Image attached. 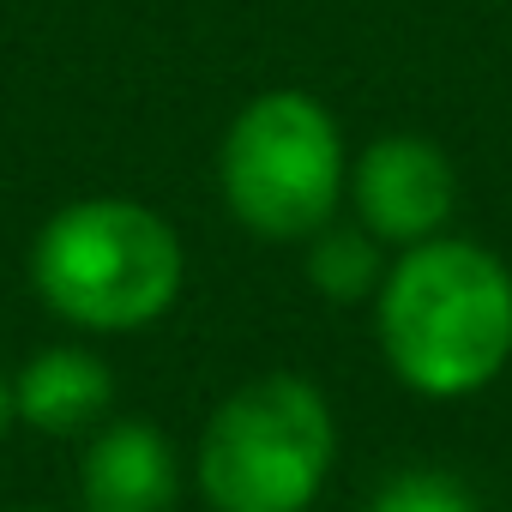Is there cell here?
<instances>
[{
	"label": "cell",
	"mask_w": 512,
	"mask_h": 512,
	"mask_svg": "<svg viewBox=\"0 0 512 512\" xmlns=\"http://www.w3.org/2000/svg\"><path fill=\"white\" fill-rule=\"evenodd\" d=\"M302 272L308 284L338 302V308H362L380 296V278H386V260H380V241L362 229V223H326L320 235L302 241Z\"/></svg>",
	"instance_id": "cell-8"
},
{
	"label": "cell",
	"mask_w": 512,
	"mask_h": 512,
	"mask_svg": "<svg viewBox=\"0 0 512 512\" xmlns=\"http://www.w3.org/2000/svg\"><path fill=\"white\" fill-rule=\"evenodd\" d=\"M332 464L338 416L308 374L241 380L193 446V482L211 512H314Z\"/></svg>",
	"instance_id": "cell-3"
},
{
	"label": "cell",
	"mask_w": 512,
	"mask_h": 512,
	"mask_svg": "<svg viewBox=\"0 0 512 512\" xmlns=\"http://www.w3.org/2000/svg\"><path fill=\"white\" fill-rule=\"evenodd\" d=\"M374 332L386 368L416 398H476L512 362V266L452 229L398 247L374 296Z\"/></svg>",
	"instance_id": "cell-1"
},
{
	"label": "cell",
	"mask_w": 512,
	"mask_h": 512,
	"mask_svg": "<svg viewBox=\"0 0 512 512\" xmlns=\"http://www.w3.org/2000/svg\"><path fill=\"white\" fill-rule=\"evenodd\" d=\"M181 464L157 422L115 416L97 434H85L79 458V500L85 512H175Z\"/></svg>",
	"instance_id": "cell-6"
},
{
	"label": "cell",
	"mask_w": 512,
	"mask_h": 512,
	"mask_svg": "<svg viewBox=\"0 0 512 512\" xmlns=\"http://www.w3.org/2000/svg\"><path fill=\"white\" fill-rule=\"evenodd\" d=\"M13 428H19V410H13V380L0 374V440H7Z\"/></svg>",
	"instance_id": "cell-10"
},
{
	"label": "cell",
	"mask_w": 512,
	"mask_h": 512,
	"mask_svg": "<svg viewBox=\"0 0 512 512\" xmlns=\"http://www.w3.org/2000/svg\"><path fill=\"white\" fill-rule=\"evenodd\" d=\"M187 284V247L163 211L127 193L61 205L31 241V290L73 332L109 338L163 320Z\"/></svg>",
	"instance_id": "cell-2"
},
{
	"label": "cell",
	"mask_w": 512,
	"mask_h": 512,
	"mask_svg": "<svg viewBox=\"0 0 512 512\" xmlns=\"http://www.w3.org/2000/svg\"><path fill=\"white\" fill-rule=\"evenodd\" d=\"M344 205L380 247H416L446 235L458 211V169L422 133H380L350 157Z\"/></svg>",
	"instance_id": "cell-5"
},
{
	"label": "cell",
	"mask_w": 512,
	"mask_h": 512,
	"mask_svg": "<svg viewBox=\"0 0 512 512\" xmlns=\"http://www.w3.org/2000/svg\"><path fill=\"white\" fill-rule=\"evenodd\" d=\"M350 145L338 115L296 85L260 91L235 109L217 145V193L260 241H308L344 211Z\"/></svg>",
	"instance_id": "cell-4"
},
{
	"label": "cell",
	"mask_w": 512,
	"mask_h": 512,
	"mask_svg": "<svg viewBox=\"0 0 512 512\" xmlns=\"http://www.w3.org/2000/svg\"><path fill=\"white\" fill-rule=\"evenodd\" d=\"M115 404V374L97 350L85 344H49L13 374V410L25 428L49 440H85L109 422Z\"/></svg>",
	"instance_id": "cell-7"
},
{
	"label": "cell",
	"mask_w": 512,
	"mask_h": 512,
	"mask_svg": "<svg viewBox=\"0 0 512 512\" xmlns=\"http://www.w3.org/2000/svg\"><path fill=\"white\" fill-rule=\"evenodd\" d=\"M368 512H482V506L452 470H398L380 482Z\"/></svg>",
	"instance_id": "cell-9"
}]
</instances>
